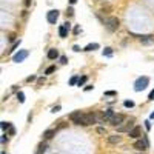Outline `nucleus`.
<instances>
[{
	"instance_id": "e433bc0d",
	"label": "nucleus",
	"mask_w": 154,
	"mask_h": 154,
	"mask_svg": "<svg viewBox=\"0 0 154 154\" xmlns=\"http://www.w3.org/2000/svg\"><path fill=\"white\" fill-rule=\"evenodd\" d=\"M5 142H8V137H6V134H3V136H2V144H5Z\"/></svg>"
},
{
	"instance_id": "a211bd4d",
	"label": "nucleus",
	"mask_w": 154,
	"mask_h": 154,
	"mask_svg": "<svg viewBox=\"0 0 154 154\" xmlns=\"http://www.w3.org/2000/svg\"><path fill=\"white\" fill-rule=\"evenodd\" d=\"M46 150H48V145L45 144V142H43V144H40V145H38V151H37V154H43Z\"/></svg>"
},
{
	"instance_id": "39448f33",
	"label": "nucleus",
	"mask_w": 154,
	"mask_h": 154,
	"mask_svg": "<svg viewBox=\"0 0 154 154\" xmlns=\"http://www.w3.org/2000/svg\"><path fill=\"white\" fill-rule=\"evenodd\" d=\"M114 111L113 109H106V111H103L100 114V117H99V122H102V123H105V122H111V119L114 117Z\"/></svg>"
},
{
	"instance_id": "4468645a",
	"label": "nucleus",
	"mask_w": 154,
	"mask_h": 154,
	"mask_svg": "<svg viewBox=\"0 0 154 154\" xmlns=\"http://www.w3.org/2000/svg\"><path fill=\"white\" fill-rule=\"evenodd\" d=\"M82 114H83L82 111H74V113H71V114H69V120H71V122L74 123V122H76V120H77V119L80 117Z\"/></svg>"
},
{
	"instance_id": "f8f14e48",
	"label": "nucleus",
	"mask_w": 154,
	"mask_h": 154,
	"mask_svg": "<svg viewBox=\"0 0 154 154\" xmlns=\"http://www.w3.org/2000/svg\"><path fill=\"white\" fill-rule=\"evenodd\" d=\"M57 57H59V51H57V49H54V48H51V49L48 51V59L56 60Z\"/></svg>"
},
{
	"instance_id": "f257e3e1",
	"label": "nucleus",
	"mask_w": 154,
	"mask_h": 154,
	"mask_svg": "<svg viewBox=\"0 0 154 154\" xmlns=\"http://www.w3.org/2000/svg\"><path fill=\"white\" fill-rule=\"evenodd\" d=\"M99 120V117H97V114L96 113H83L80 116L79 119L76 120V125H82V126H88V125H92V123H96Z\"/></svg>"
},
{
	"instance_id": "9b49d317",
	"label": "nucleus",
	"mask_w": 154,
	"mask_h": 154,
	"mask_svg": "<svg viewBox=\"0 0 154 154\" xmlns=\"http://www.w3.org/2000/svg\"><path fill=\"white\" fill-rule=\"evenodd\" d=\"M57 130H46L45 133H43V139H52L54 136H56Z\"/></svg>"
},
{
	"instance_id": "412c9836",
	"label": "nucleus",
	"mask_w": 154,
	"mask_h": 154,
	"mask_svg": "<svg viewBox=\"0 0 154 154\" xmlns=\"http://www.w3.org/2000/svg\"><path fill=\"white\" fill-rule=\"evenodd\" d=\"M17 99H19L20 103H23V102H25V94H23L22 91H19V92H17Z\"/></svg>"
},
{
	"instance_id": "37998d69",
	"label": "nucleus",
	"mask_w": 154,
	"mask_h": 154,
	"mask_svg": "<svg viewBox=\"0 0 154 154\" xmlns=\"http://www.w3.org/2000/svg\"><path fill=\"white\" fill-rule=\"evenodd\" d=\"M76 2H77V0H69V3H71V5H74Z\"/></svg>"
},
{
	"instance_id": "c756f323",
	"label": "nucleus",
	"mask_w": 154,
	"mask_h": 154,
	"mask_svg": "<svg viewBox=\"0 0 154 154\" xmlns=\"http://www.w3.org/2000/svg\"><path fill=\"white\" fill-rule=\"evenodd\" d=\"M60 108H62L60 105H56V106H52V109H51V111H52V113H57V111H60Z\"/></svg>"
},
{
	"instance_id": "f03ea898",
	"label": "nucleus",
	"mask_w": 154,
	"mask_h": 154,
	"mask_svg": "<svg viewBox=\"0 0 154 154\" xmlns=\"http://www.w3.org/2000/svg\"><path fill=\"white\" fill-rule=\"evenodd\" d=\"M148 83H150V79H148L146 76H144V77H139L136 82H134V91H137V92H140V91H144L145 88L148 86Z\"/></svg>"
},
{
	"instance_id": "423d86ee",
	"label": "nucleus",
	"mask_w": 154,
	"mask_h": 154,
	"mask_svg": "<svg viewBox=\"0 0 154 154\" xmlns=\"http://www.w3.org/2000/svg\"><path fill=\"white\" fill-rule=\"evenodd\" d=\"M133 128H134V119H130L125 125L117 126V131H119V133H130Z\"/></svg>"
},
{
	"instance_id": "a18cd8bd",
	"label": "nucleus",
	"mask_w": 154,
	"mask_h": 154,
	"mask_svg": "<svg viewBox=\"0 0 154 154\" xmlns=\"http://www.w3.org/2000/svg\"><path fill=\"white\" fill-rule=\"evenodd\" d=\"M137 154H144V153H137Z\"/></svg>"
},
{
	"instance_id": "c03bdc74",
	"label": "nucleus",
	"mask_w": 154,
	"mask_h": 154,
	"mask_svg": "<svg viewBox=\"0 0 154 154\" xmlns=\"http://www.w3.org/2000/svg\"><path fill=\"white\" fill-rule=\"evenodd\" d=\"M150 119H154V113H151V116H150Z\"/></svg>"
},
{
	"instance_id": "2f4dec72",
	"label": "nucleus",
	"mask_w": 154,
	"mask_h": 154,
	"mask_svg": "<svg viewBox=\"0 0 154 154\" xmlns=\"http://www.w3.org/2000/svg\"><path fill=\"white\" fill-rule=\"evenodd\" d=\"M36 80V76H29V77H26V82H34Z\"/></svg>"
},
{
	"instance_id": "5701e85b",
	"label": "nucleus",
	"mask_w": 154,
	"mask_h": 154,
	"mask_svg": "<svg viewBox=\"0 0 154 154\" xmlns=\"http://www.w3.org/2000/svg\"><path fill=\"white\" fill-rule=\"evenodd\" d=\"M123 105H125L126 108H133V106H134V102H133V100H125Z\"/></svg>"
},
{
	"instance_id": "ea45409f",
	"label": "nucleus",
	"mask_w": 154,
	"mask_h": 154,
	"mask_svg": "<svg viewBox=\"0 0 154 154\" xmlns=\"http://www.w3.org/2000/svg\"><path fill=\"white\" fill-rule=\"evenodd\" d=\"M9 134H11V136H14V134H15V130H14V128H11V130H9Z\"/></svg>"
},
{
	"instance_id": "f3484780",
	"label": "nucleus",
	"mask_w": 154,
	"mask_h": 154,
	"mask_svg": "<svg viewBox=\"0 0 154 154\" xmlns=\"http://www.w3.org/2000/svg\"><path fill=\"white\" fill-rule=\"evenodd\" d=\"M99 48V43H90V45H86L83 51H94V49Z\"/></svg>"
},
{
	"instance_id": "2eb2a0df",
	"label": "nucleus",
	"mask_w": 154,
	"mask_h": 154,
	"mask_svg": "<svg viewBox=\"0 0 154 154\" xmlns=\"http://www.w3.org/2000/svg\"><path fill=\"white\" fill-rule=\"evenodd\" d=\"M140 37V42L142 43H150V42H154V36H139Z\"/></svg>"
},
{
	"instance_id": "aec40b11",
	"label": "nucleus",
	"mask_w": 154,
	"mask_h": 154,
	"mask_svg": "<svg viewBox=\"0 0 154 154\" xmlns=\"http://www.w3.org/2000/svg\"><path fill=\"white\" fill-rule=\"evenodd\" d=\"M0 126H2V130H3V131H5V130H8V131H9L11 128H13L9 122H2V125H0Z\"/></svg>"
},
{
	"instance_id": "b1692460",
	"label": "nucleus",
	"mask_w": 154,
	"mask_h": 154,
	"mask_svg": "<svg viewBox=\"0 0 154 154\" xmlns=\"http://www.w3.org/2000/svg\"><path fill=\"white\" fill-rule=\"evenodd\" d=\"M79 79L80 77H77V76H74V77H71V80H69V85H76L77 82H79Z\"/></svg>"
},
{
	"instance_id": "79ce46f5",
	"label": "nucleus",
	"mask_w": 154,
	"mask_h": 154,
	"mask_svg": "<svg viewBox=\"0 0 154 154\" xmlns=\"http://www.w3.org/2000/svg\"><path fill=\"white\" fill-rule=\"evenodd\" d=\"M25 5H26V6H29V5H31V0H25Z\"/></svg>"
},
{
	"instance_id": "c85d7f7f",
	"label": "nucleus",
	"mask_w": 154,
	"mask_h": 154,
	"mask_svg": "<svg viewBox=\"0 0 154 154\" xmlns=\"http://www.w3.org/2000/svg\"><path fill=\"white\" fill-rule=\"evenodd\" d=\"M8 40H9V42H14V40H15V34H14V32H11V34L8 36Z\"/></svg>"
},
{
	"instance_id": "4be33fe9",
	"label": "nucleus",
	"mask_w": 154,
	"mask_h": 154,
	"mask_svg": "<svg viewBox=\"0 0 154 154\" xmlns=\"http://www.w3.org/2000/svg\"><path fill=\"white\" fill-rule=\"evenodd\" d=\"M86 80H88V77H86V76H82L80 79H79V82H77V85H79V86H82V85H83Z\"/></svg>"
},
{
	"instance_id": "0eeeda50",
	"label": "nucleus",
	"mask_w": 154,
	"mask_h": 154,
	"mask_svg": "<svg viewBox=\"0 0 154 154\" xmlns=\"http://www.w3.org/2000/svg\"><path fill=\"white\" fill-rule=\"evenodd\" d=\"M59 19V11L57 9H51V11H48V14H46V20L49 22V23H56Z\"/></svg>"
},
{
	"instance_id": "7c9ffc66",
	"label": "nucleus",
	"mask_w": 154,
	"mask_h": 154,
	"mask_svg": "<svg viewBox=\"0 0 154 154\" xmlns=\"http://www.w3.org/2000/svg\"><path fill=\"white\" fill-rule=\"evenodd\" d=\"M60 63H63V65H65V63H68V59L65 57V56H62V57H60Z\"/></svg>"
},
{
	"instance_id": "393cba45",
	"label": "nucleus",
	"mask_w": 154,
	"mask_h": 154,
	"mask_svg": "<svg viewBox=\"0 0 154 154\" xmlns=\"http://www.w3.org/2000/svg\"><path fill=\"white\" fill-rule=\"evenodd\" d=\"M54 71H56V66H48L45 69V74H51V73H54Z\"/></svg>"
},
{
	"instance_id": "72a5a7b5",
	"label": "nucleus",
	"mask_w": 154,
	"mask_h": 154,
	"mask_svg": "<svg viewBox=\"0 0 154 154\" xmlns=\"http://www.w3.org/2000/svg\"><path fill=\"white\" fill-rule=\"evenodd\" d=\"M37 83H38V85L45 83V79H43V77H40V79H37Z\"/></svg>"
},
{
	"instance_id": "dca6fc26",
	"label": "nucleus",
	"mask_w": 154,
	"mask_h": 154,
	"mask_svg": "<svg viewBox=\"0 0 154 154\" xmlns=\"http://www.w3.org/2000/svg\"><path fill=\"white\" fill-rule=\"evenodd\" d=\"M68 28H66V26H65V25H62V26H60V28H59V36L60 37H66L68 36Z\"/></svg>"
},
{
	"instance_id": "9d476101",
	"label": "nucleus",
	"mask_w": 154,
	"mask_h": 154,
	"mask_svg": "<svg viewBox=\"0 0 154 154\" xmlns=\"http://www.w3.org/2000/svg\"><path fill=\"white\" fill-rule=\"evenodd\" d=\"M123 120H125V116L123 114H116L114 117L111 119V122H109V123H111L113 126H120V123H122Z\"/></svg>"
},
{
	"instance_id": "6e6552de",
	"label": "nucleus",
	"mask_w": 154,
	"mask_h": 154,
	"mask_svg": "<svg viewBox=\"0 0 154 154\" xmlns=\"http://www.w3.org/2000/svg\"><path fill=\"white\" fill-rule=\"evenodd\" d=\"M133 148H134V150H137V151H140V153H144V151L146 150V148H148V144H146L145 140L139 139V140H136V142H134Z\"/></svg>"
},
{
	"instance_id": "473e14b6",
	"label": "nucleus",
	"mask_w": 154,
	"mask_h": 154,
	"mask_svg": "<svg viewBox=\"0 0 154 154\" xmlns=\"http://www.w3.org/2000/svg\"><path fill=\"white\" fill-rule=\"evenodd\" d=\"M105 96H116V91H106Z\"/></svg>"
},
{
	"instance_id": "7ed1b4c3",
	"label": "nucleus",
	"mask_w": 154,
	"mask_h": 154,
	"mask_svg": "<svg viewBox=\"0 0 154 154\" xmlns=\"http://www.w3.org/2000/svg\"><path fill=\"white\" fill-rule=\"evenodd\" d=\"M105 26H106V29H108V31L114 32V31H117V29H119L120 22H119L117 17H108V19L105 20Z\"/></svg>"
},
{
	"instance_id": "20e7f679",
	"label": "nucleus",
	"mask_w": 154,
	"mask_h": 154,
	"mask_svg": "<svg viewBox=\"0 0 154 154\" xmlns=\"http://www.w3.org/2000/svg\"><path fill=\"white\" fill-rule=\"evenodd\" d=\"M28 54H29L28 49H20L19 52H15L14 56H13V60H14L15 63H20V62H23V60L28 57Z\"/></svg>"
},
{
	"instance_id": "4c0bfd02",
	"label": "nucleus",
	"mask_w": 154,
	"mask_h": 154,
	"mask_svg": "<svg viewBox=\"0 0 154 154\" xmlns=\"http://www.w3.org/2000/svg\"><path fill=\"white\" fill-rule=\"evenodd\" d=\"M94 86H91V85H88V86H85V91H91Z\"/></svg>"
},
{
	"instance_id": "a878e982",
	"label": "nucleus",
	"mask_w": 154,
	"mask_h": 154,
	"mask_svg": "<svg viewBox=\"0 0 154 154\" xmlns=\"http://www.w3.org/2000/svg\"><path fill=\"white\" fill-rule=\"evenodd\" d=\"M73 15H74V9L73 8H68L66 9V17H73Z\"/></svg>"
},
{
	"instance_id": "bb28decb",
	"label": "nucleus",
	"mask_w": 154,
	"mask_h": 154,
	"mask_svg": "<svg viewBox=\"0 0 154 154\" xmlns=\"http://www.w3.org/2000/svg\"><path fill=\"white\" fill-rule=\"evenodd\" d=\"M19 45H20V40L14 43V45H13V48H11V49H9V52H13V51H15V49H17V48H19Z\"/></svg>"
},
{
	"instance_id": "1a4fd4ad",
	"label": "nucleus",
	"mask_w": 154,
	"mask_h": 154,
	"mask_svg": "<svg viewBox=\"0 0 154 154\" xmlns=\"http://www.w3.org/2000/svg\"><path fill=\"white\" fill-rule=\"evenodd\" d=\"M128 136L131 137V139H137V140H139V137L142 136V128H140V126H134V128L128 133Z\"/></svg>"
},
{
	"instance_id": "c9c22d12",
	"label": "nucleus",
	"mask_w": 154,
	"mask_h": 154,
	"mask_svg": "<svg viewBox=\"0 0 154 154\" xmlns=\"http://www.w3.org/2000/svg\"><path fill=\"white\" fill-rule=\"evenodd\" d=\"M145 128H146V130H150V128H151V123H150V120H146V122H145Z\"/></svg>"
},
{
	"instance_id": "58836bf2",
	"label": "nucleus",
	"mask_w": 154,
	"mask_h": 154,
	"mask_svg": "<svg viewBox=\"0 0 154 154\" xmlns=\"http://www.w3.org/2000/svg\"><path fill=\"white\" fill-rule=\"evenodd\" d=\"M79 31H80V28H79V26H76V28H74V34H79Z\"/></svg>"
},
{
	"instance_id": "a19ab883",
	"label": "nucleus",
	"mask_w": 154,
	"mask_h": 154,
	"mask_svg": "<svg viewBox=\"0 0 154 154\" xmlns=\"http://www.w3.org/2000/svg\"><path fill=\"white\" fill-rule=\"evenodd\" d=\"M73 49H74V51H76V52H77V51H80V48H79V46H77V45H74V46H73Z\"/></svg>"
},
{
	"instance_id": "ddd939ff",
	"label": "nucleus",
	"mask_w": 154,
	"mask_h": 154,
	"mask_svg": "<svg viewBox=\"0 0 154 154\" xmlns=\"http://www.w3.org/2000/svg\"><path fill=\"white\" fill-rule=\"evenodd\" d=\"M120 140H122V137L117 136V134H114V136H108V142H109V144H119Z\"/></svg>"
},
{
	"instance_id": "f704fd0d",
	"label": "nucleus",
	"mask_w": 154,
	"mask_h": 154,
	"mask_svg": "<svg viewBox=\"0 0 154 154\" xmlns=\"http://www.w3.org/2000/svg\"><path fill=\"white\" fill-rule=\"evenodd\" d=\"M148 99H150V100H154V90L150 92V96H148Z\"/></svg>"
},
{
	"instance_id": "cd10ccee",
	"label": "nucleus",
	"mask_w": 154,
	"mask_h": 154,
	"mask_svg": "<svg viewBox=\"0 0 154 154\" xmlns=\"http://www.w3.org/2000/svg\"><path fill=\"white\" fill-rule=\"evenodd\" d=\"M97 133H99V134H106V130L103 128V126H99V128H97Z\"/></svg>"
},
{
	"instance_id": "6ab92c4d",
	"label": "nucleus",
	"mask_w": 154,
	"mask_h": 154,
	"mask_svg": "<svg viewBox=\"0 0 154 154\" xmlns=\"http://www.w3.org/2000/svg\"><path fill=\"white\" fill-rule=\"evenodd\" d=\"M103 56L111 57L113 56V48H105V49H103Z\"/></svg>"
}]
</instances>
